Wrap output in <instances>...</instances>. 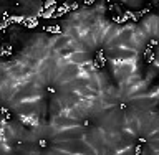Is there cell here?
Returning a JSON list of instances; mask_svg holds the SVG:
<instances>
[{
  "label": "cell",
  "instance_id": "obj_1",
  "mask_svg": "<svg viewBox=\"0 0 159 155\" xmlns=\"http://www.w3.org/2000/svg\"><path fill=\"white\" fill-rule=\"evenodd\" d=\"M149 147H151L154 152H159V140H151V145Z\"/></svg>",
  "mask_w": 159,
  "mask_h": 155
}]
</instances>
